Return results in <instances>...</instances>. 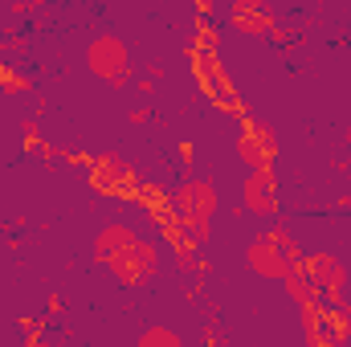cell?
<instances>
[{
  "instance_id": "obj_6",
  "label": "cell",
  "mask_w": 351,
  "mask_h": 347,
  "mask_svg": "<svg viewBox=\"0 0 351 347\" xmlns=\"http://www.w3.org/2000/svg\"><path fill=\"white\" fill-rule=\"evenodd\" d=\"M106 270L119 278V286L135 290V286L152 282V278L164 270V250H160V241H139L135 250H127L123 258H114L110 265H106Z\"/></svg>"
},
{
  "instance_id": "obj_5",
  "label": "cell",
  "mask_w": 351,
  "mask_h": 347,
  "mask_svg": "<svg viewBox=\"0 0 351 347\" xmlns=\"http://www.w3.org/2000/svg\"><path fill=\"white\" fill-rule=\"evenodd\" d=\"M233 152H237V160L250 172H274V164H278V135L262 119H245L237 127V135H233Z\"/></svg>"
},
{
  "instance_id": "obj_21",
  "label": "cell",
  "mask_w": 351,
  "mask_h": 347,
  "mask_svg": "<svg viewBox=\"0 0 351 347\" xmlns=\"http://www.w3.org/2000/svg\"><path fill=\"white\" fill-rule=\"evenodd\" d=\"M147 78H152V82L164 78V66H160V62H147Z\"/></svg>"
},
{
  "instance_id": "obj_12",
  "label": "cell",
  "mask_w": 351,
  "mask_h": 347,
  "mask_svg": "<svg viewBox=\"0 0 351 347\" xmlns=\"http://www.w3.org/2000/svg\"><path fill=\"white\" fill-rule=\"evenodd\" d=\"M298 319H302V335H306V347H343L331 319H327V307L323 302H306L298 307Z\"/></svg>"
},
{
  "instance_id": "obj_7",
  "label": "cell",
  "mask_w": 351,
  "mask_h": 347,
  "mask_svg": "<svg viewBox=\"0 0 351 347\" xmlns=\"http://www.w3.org/2000/svg\"><path fill=\"white\" fill-rule=\"evenodd\" d=\"M306 274H311V282H315V290H319V298H323V307H343L348 298V265L335 258V254H306Z\"/></svg>"
},
{
  "instance_id": "obj_1",
  "label": "cell",
  "mask_w": 351,
  "mask_h": 347,
  "mask_svg": "<svg viewBox=\"0 0 351 347\" xmlns=\"http://www.w3.org/2000/svg\"><path fill=\"white\" fill-rule=\"evenodd\" d=\"M172 208L176 221L188 229V237L196 246L208 241V225L221 213V196H217V180L213 176H184L172 188Z\"/></svg>"
},
{
  "instance_id": "obj_19",
  "label": "cell",
  "mask_w": 351,
  "mask_h": 347,
  "mask_svg": "<svg viewBox=\"0 0 351 347\" xmlns=\"http://www.w3.org/2000/svg\"><path fill=\"white\" fill-rule=\"evenodd\" d=\"M135 90H139L143 98H152V94H156V82H152V78H135Z\"/></svg>"
},
{
  "instance_id": "obj_11",
  "label": "cell",
  "mask_w": 351,
  "mask_h": 347,
  "mask_svg": "<svg viewBox=\"0 0 351 347\" xmlns=\"http://www.w3.org/2000/svg\"><path fill=\"white\" fill-rule=\"evenodd\" d=\"M139 213L147 217V225L152 229H164L168 221L176 217V208H172V188L168 184H160V180H143L139 184Z\"/></svg>"
},
{
  "instance_id": "obj_10",
  "label": "cell",
  "mask_w": 351,
  "mask_h": 347,
  "mask_svg": "<svg viewBox=\"0 0 351 347\" xmlns=\"http://www.w3.org/2000/svg\"><path fill=\"white\" fill-rule=\"evenodd\" d=\"M139 246V237H135V229L127 225V221H106L98 233H94V258L102 261V265H110L114 258H123L127 250H135Z\"/></svg>"
},
{
  "instance_id": "obj_13",
  "label": "cell",
  "mask_w": 351,
  "mask_h": 347,
  "mask_svg": "<svg viewBox=\"0 0 351 347\" xmlns=\"http://www.w3.org/2000/svg\"><path fill=\"white\" fill-rule=\"evenodd\" d=\"M282 286L290 290V298H294L298 307H306V302H323V298H319V290H315V282H311V274H306V254L290 261V270H286Z\"/></svg>"
},
{
  "instance_id": "obj_20",
  "label": "cell",
  "mask_w": 351,
  "mask_h": 347,
  "mask_svg": "<svg viewBox=\"0 0 351 347\" xmlns=\"http://www.w3.org/2000/svg\"><path fill=\"white\" fill-rule=\"evenodd\" d=\"M127 119H131V123H135V127H139V123H147V119H152V110H147V106H135V110H131V115H127Z\"/></svg>"
},
{
  "instance_id": "obj_3",
  "label": "cell",
  "mask_w": 351,
  "mask_h": 347,
  "mask_svg": "<svg viewBox=\"0 0 351 347\" xmlns=\"http://www.w3.org/2000/svg\"><path fill=\"white\" fill-rule=\"evenodd\" d=\"M86 70L98 82H106L110 90H127L135 82V62H131V49H127V41H123L119 33H98V37H90Z\"/></svg>"
},
{
  "instance_id": "obj_14",
  "label": "cell",
  "mask_w": 351,
  "mask_h": 347,
  "mask_svg": "<svg viewBox=\"0 0 351 347\" xmlns=\"http://www.w3.org/2000/svg\"><path fill=\"white\" fill-rule=\"evenodd\" d=\"M21 131H25V139H21L25 156H41V160H53V156H58V147L41 139V127H37V119H25V123H21Z\"/></svg>"
},
{
  "instance_id": "obj_15",
  "label": "cell",
  "mask_w": 351,
  "mask_h": 347,
  "mask_svg": "<svg viewBox=\"0 0 351 347\" xmlns=\"http://www.w3.org/2000/svg\"><path fill=\"white\" fill-rule=\"evenodd\" d=\"M135 347H184V339L176 335L172 327H160V323H147L143 331H139V339Z\"/></svg>"
},
{
  "instance_id": "obj_16",
  "label": "cell",
  "mask_w": 351,
  "mask_h": 347,
  "mask_svg": "<svg viewBox=\"0 0 351 347\" xmlns=\"http://www.w3.org/2000/svg\"><path fill=\"white\" fill-rule=\"evenodd\" d=\"M0 90H21V94H25V90H33V78H29V74H21L12 62H4V58H0Z\"/></svg>"
},
{
  "instance_id": "obj_8",
  "label": "cell",
  "mask_w": 351,
  "mask_h": 347,
  "mask_svg": "<svg viewBox=\"0 0 351 347\" xmlns=\"http://www.w3.org/2000/svg\"><path fill=\"white\" fill-rule=\"evenodd\" d=\"M241 208L250 217H262V221H274L278 208H282V184L274 172H250L245 184H241Z\"/></svg>"
},
{
  "instance_id": "obj_2",
  "label": "cell",
  "mask_w": 351,
  "mask_h": 347,
  "mask_svg": "<svg viewBox=\"0 0 351 347\" xmlns=\"http://www.w3.org/2000/svg\"><path fill=\"white\" fill-rule=\"evenodd\" d=\"M294 258H302V250H298V241L290 237V229H286L282 221H274V229L258 233V237L245 246V265H250L258 278H265V282H282Z\"/></svg>"
},
{
  "instance_id": "obj_17",
  "label": "cell",
  "mask_w": 351,
  "mask_h": 347,
  "mask_svg": "<svg viewBox=\"0 0 351 347\" xmlns=\"http://www.w3.org/2000/svg\"><path fill=\"white\" fill-rule=\"evenodd\" d=\"M58 156H62L70 168H90V164H94V156H90V152H70V147H62Z\"/></svg>"
},
{
  "instance_id": "obj_9",
  "label": "cell",
  "mask_w": 351,
  "mask_h": 347,
  "mask_svg": "<svg viewBox=\"0 0 351 347\" xmlns=\"http://www.w3.org/2000/svg\"><path fill=\"white\" fill-rule=\"evenodd\" d=\"M229 25L250 33V37H269V41H282V33H286L262 0H233L229 4Z\"/></svg>"
},
{
  "instance_id": "obj_4",
  "label": "cell",
  "mask_w": 351,
  "mask_h": 347,
  "mask_svg": "<svg viewBox=\"0 0 351 347\" xmlns=\"http://www.w3.org/2000/svg\"><path fill=\"white\" fill-rule=\"evenodd\" d=\"M86 180L98 196H114V200H123V204H135V200H139V184H143V180L135 176V168H131L119 152H98L94 164L86 168Z\"/></svg>"
},
{
  "instance_id": "obj_18",
  "label": "cell",
  "mask_w": 351,
  "mask_h": 347,
  "mask_svg": "<svg viewBox=\"0 0 351 347\" xmlns=\"http://www.w3.org/2000/svg\"><path fill=\"white\" fill-rule=\"evenodd\" d=\"M176 152H180V160H184V168H192V164H196V147H192V143H180Z\"/></svg>"
}]
</instances>
